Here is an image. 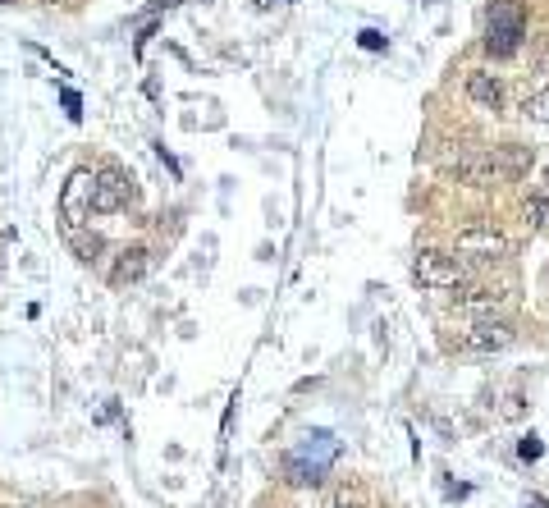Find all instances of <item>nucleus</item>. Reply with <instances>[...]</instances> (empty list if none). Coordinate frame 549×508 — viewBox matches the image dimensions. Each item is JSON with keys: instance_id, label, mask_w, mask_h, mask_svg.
<instances>
[{"instance_id": "3", "label": "nucleus", "mask_w": 549, "mask_h": 508, "mask_svg": "<svg viewBox=\"0 0 549 508\" xmlns=\"http://www.w3.org/2000/svg\"><path fill=\"white\" fill-rule=\"evenodd\" d=\"M453 257L458 261H476V266H490V261L508 257V238L495 225H467L453 243Z\"/></svg>"}, {"instance_id": "18", "label": "nucleus", "mask_w": 549, "mask_h": 508, "mask_svg": "<svg viewBox=\"0 0 549 508\" xmlns=\"http://www.w3.org/2000/svg\"><path fill=\"white\" fill-rule=\"evenodd\" d=\"M42 5H55V0H42Z\"/></svg>"}, {"instance_id": "10", "label": "nucleus", "mask_w": 549, "mask_h": 508, "mask_svg": "<svg viewBox=\"0 0 549 508\" xmlns=\"http://www.w3.org/2000/svg\"><path fill=\"white\" fill-rule=\"evenodd\" d=\"M467 101L481 110H499L504 106V87L495 74H467Z\"/></svg>"}, {"instance_id": "5", "label": "nucleus", "mask_w": 549, "mask_h": 508, "mask_svg": "<svg viewBox=\"0 0 549 508\" xmlns=\"http://www.w3.org/2000/svg\"><path fill=\"white\" fill-rule=\"evenodd\" d=\"M412 271H417V280L426 284V289H458L463 284V261L453 257V252H417V261H412Z\"/></svg>"}, {"instance_id": "19", "label": "nucleus", "mask_w": 549, "mask_h": 508, "mask_svg": "<svg viewBox=\"0 0 549 508\" xmlns=\"http://www.w3.org/2000/svg\"><path fill=\"white\" fill-rule=\"evenodd\" d=\"M344 508H357V504H344Z\"/></svg>"}, {"instance_id": "8", "label": "nucleus", "mask_w": 549, "mask_h": 508, "mask_svg": "<svg viewBox=\"0 0 549 508\" xmlns=\"http://www.w3.org/2000/svg\"><path fill=\"white\" fill-rule=\"evenodd\" d=\"M513 339H517L513 325L495 321V316H490V321H476V325H467V330H463V348H467V353H504Z\"/></svg>"}, {"instance_id": "1", "label": "nucleus", "mask_w": 549, "mask_h": 508, "mask_svg": "<svg viewBox=\"0 0 549 508\" xmlns=\"http://www.w3.org/2000/svg\"><path fill=\"white\" fill-rule=\"evenodd\" d=\"M334 458H339V444H334V435L316 431L312 440L302 444V449H293V454L284 458V472H289L293 486H316V481L330 472Z\"/></svg>"}, {"instance_id": "14", "label": "nucleus", "mask_w": 549, "mask_h": 508, "mask_svg": "<svg viewBox=\"0 0 549 508\" xmlns=\"http://www.w3.org/2000/svg\"><path fill=\"white\" fill-rule=\"evenodd\" d=\"M517 454L527 458V463H536V458H540V454H545V444H540V440H536V435H522V444H517Z\"/></svg>"}, {"instance_id": "17", "label": "nucleus", "mask_w": 549, "mask_h": 508, "mask_svg": "<svg viewBox=\"0 0 549 508\" xmlns=\"http://www.w3.org/2000/svg\"><path fill=\"white\" fill-rule=\"evenodd\" d=\"M527 508H549V499H540V495H531V499H527Z\"/></svg>"}, {"instance_id": "11", "label": "nucleus", "mask_w": 549, "mask_h": 508, "mask_svg": "<svg viewBox=\"0 0 549 508\" xmlns=\"http://www.w3.org/2000/svg\"><path fill=\"white\" fill-rule=\"evenodd\" d=\"M522 220H527L531 229H545L549 225V202L545 197H527V202H522Z\"/></svg>"}, {"instance_id": "15", "label": "nucleus", "mask_w": 549, "mask_h": 508, "mask_svg": "<svg viewBox=\"0 0 549 508\" xmlns=\"http://www.w3.org/2000/svg\"><path fill=\"white\" fill-rule=\"evenodd\" d=\"M385 37H380V33H371V28H366V33H362V51H385Z\"/></svg>"}, {"instance_id": "9", "label": "nucleus", "mask_w": 549, "mask_h": 508, "mask_svg": "<svg viewBox=\"0 0 549 508\" xmlns=\"http://www.w3.org/2000/svg\"><path fill=\"white\" fill-rule=\"evenodd\" d=\"M142 275H147V248H138V243H133V248L119 252L115 271H110V284H115V289H124V284H138Z\"/></svg>"}, {"instance_id": "20", "label": "nucleus", "mask_w": 549, "mask_h": 508, "mask_svg": "<svg viewBox=\"0 0 549 508\" xmlns=\"http://www.w3.org/2000/svg\"><path fill=\"white\" fill-rule=\"evenodd\" d=\"M0 5H10V0H0Z\"/></svg>"}, {"instance_id": "2", "label": "nucleus", "mask_w": 549, "mask_h": 508, "mask_svg": "<svg viewBox=\"0 0 549 508\" xmlns=\"http://www.w3.org/2000/svg\"><path fill=\"white\" fill-rule=\"evenodd\" d=\"M527 37V10L517 5V0H495V10H490V28H485V51L490 55H513Z\"/></svg>"}, {"instance_id": "7", "label": "nucleus", "mask_w": 549, "mask_h": 508, "mask_svg": "<svg viewBox=\"0 0 549 508\" xmlns=\"http://www.w3.org/2000/svg\"><path fill=\"white\" fill-rule=\"evenodd\" d=\"M129 197H133L129 174L115 170V165L97 170V179H92V211H97V216H110L119 206H129Z\"/></svg>"}, {"instance_id": "4", "label": "nucleus", "mask_w": 549, "mask_h": 508, "mask_svg": "<svg viewBox=\"0 0 549 508\" xmlns=\"http://www.w3.org/2000/svg\"><path fill=\"white\" fill-rule=\"evenodd\" d=\"M92 179H97L92 170H74L69 174V184L60 188V220H65L69 238L92 220Z\"/></svg>"}, {"instance_id": "13", "label": "nucleus", "mask_w": 549, "mask_h": 508, "mask_svg": "<svg viewBox=\"0 0 549 508\" xmlns=\"http://www.w3.org/2000/svg\"><path fill=\"white\" fill-rule=\"evenodd\" d=\"M106 248V243H101L97 234L92 238H83V234H74V252H78V261H97V252Z\"/></svg>"}, {"instance_id": "16", "label": "nucleus", "mask_w": 549, "mask_h": 508, "mask_svg": "<svg viewBox=\"0 0 549 508\" xmlns=\"http://www.w3.org/2000/svg\"><path fill=\"white\" fill-rule=\"evenodd\" d=\"M60 101H65L69 119H78V115H83V110H78V106H83V101H78V92H69V87H65V92H60Z\"/></svg>"}, {"instance_id": "12", "label": "nucleus", "mask_w": 549, "mask_h": 508, "mask_svg": "<svg viewBox=\"0 0 549 508\" xmlns=\"http://www.w3.org/2000/svg\"><path fill=\"white\" fill-rule=\"evenodd\" d=\"M527 119H536V124H549V83L527 101Z\"/></svg>"}, {"instance_id": "6", "label": "nucleus", "mask_w": 549, "mask_h": 508, "mask_svg": "<svg viewBox=\"0 0 549 508\" xmlns=\"http://www.w3.org/2000/svg\"><path fill=\"white\" fill-rule=\"evenodd\" d=\"M449 170L458 174L467 188H499V184H508V174H504V165H499L495 152H463Z\"/></svg>"}]
</instances>
